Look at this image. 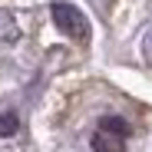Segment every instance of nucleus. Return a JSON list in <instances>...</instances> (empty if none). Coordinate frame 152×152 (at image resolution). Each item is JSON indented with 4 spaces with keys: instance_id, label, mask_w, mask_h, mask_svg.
Instances as JSON below:
<instances>
[{
    "instance_id": "4",
    "label": "nucleus",
    "mask_w": 152,
    "mask_h": 152,
    "mask_svg": "<svg viewBox=\"0 0 152 152\" xmlns=\"http://www.w3.org/2000/svg\"><path fill=\"white\" fill-rule=\"evenodd\" d=\"M122 149H126V139H116V136H106V132L93 136V152H122Z\"/></svg>"
},
{
    "instance_id": "5",
    "label": "nucleus",
    "mask_w": 152,
    "mask_h": 152,
    "mask_svg": "<svg viewBox=\"0 0 152 152\" xmlns=\"http://www.w3.org/2000/svg\"><path fill=\"white\" fill-rule=\"evenodd\" d=\"M17 129H20V119H17V113H4V116H0V139H10Z\"/></svg>"
},
{
    "instance_id": "2",
    "label": "nucleus",
    "mask_w": 152,
    "mask_h": 152,
    "mask_svg": "<svg viewBox=\"0 0 152 152\" xmlns=\"http://www.w3.org/2000/svg\"><path fill=\"white\" fill-rule=\"evenodd\" d=\"M20 40V27L10 10H0V46H13Z\"/></svg>"
},
{
    "instance_id": "1",
    "label": "nucleus",
    "mask_w": 152,
    "mask_h": 152,
    "mask_svg": "<svg viewBox=\"0 0 152 152\" xmlns=\"http://www.w3.org/2000/svg\"><path fill=\"white\" fill-rule=\"evenodd\" d=\"M50 17H53L56 30L63 37H73L76 43H86L89 40V20L83 17V10L76 4H66V0H56L53 7H50Z\"/></svg>"
},
{
    "instance_id": "3",
    "label": "nucleus",
    "mask_w": 152,
    "mask_h": 152,
    "mask_svg": "<svg viewBox=\"0 0 152 152\" xmlns=\"http://www.w3.org/2000/svg\"><path fill=\"white\" fill-rule=\"evenodd\" d=\"M99 132L116 136V139H126L132 129H129V122H126L122 116H103V119H99Z\"/></svg>"
}]
</instances>
